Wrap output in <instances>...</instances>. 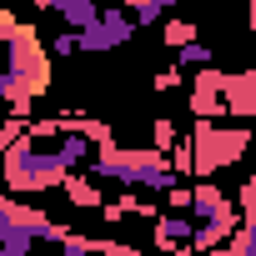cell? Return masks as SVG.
<instances>
[{
	"label": "cell",
	"mask_w": 256,
	"mask_h": 256,
	"mask_svg": "<svg viewBox=\"0 0 256 256\" xmlns=\"http://www.w3.org/2000/svg\"><path fill=\"white\" fill-rule=\"evenodd\" d=\"M46 10L60 16V26H66L70 36H80V30H90V26L100 20V6H96V0H46Z\"/></svg>",
	"instance_id": "52a82bcc"
},
{
	"label": "cell",
	"mask_w": 256,
	"mask_h": 256,
	"mask_svg": "<svg viewBox=\"0 0 256 256\" xmlns=\"http://www.w3.org/2000/svg\"><path fill=\"white\" fill-rule=\"evenodd\" d=\"M50 56H76V36H70V30H60V36L50 40Z\"/></svg>",
	"instance_id": "e0dca14e"
},
{
	"label": "cell",
	"mask_w": 256,
	"mask_h": 256,
	"mask_svg": "<svg viewBox=\"0 0 256 256\" xmlns=\"http://www.w3.org/2000/svg\"><path fill=\"white\" fill-rule=\"evenodd\" d=\"M126 10H131V20H136V26H161V20L171 16L166 0H136V6H126Z\"/></svg>",
	"instance_id": "4fadbf2b"
},
{
	"label": "cell",
	"mask_w": 256,
	"mask_h": 256,
	"mask_svg": "<svg viewBox=\"0 0 256 256\" xmlns=\"http://www.w3.org/2000/svg\"><path fill=\"white\" fill-rule=\"evenodd\" d=\"M60 196H66L70 206H80V211H100V201H106L100 186H96L90 176H80V171H70V176L60 181Z\"/></svg>",
	"instance_id": "ba28073f"
},
{
	"label": "cell",
	"mask_w": 256,
	"mask_h": 256,
	"mask_svg": "<svg viewBox=\"0 0 256 256\" xmlns=\"http://www.w3.org/2000/svg\"><path fill=\"white\" fill-rule=\"evenodd\" d=\"M90 181H96V186H100V181H116V186H126V191H156V196H166V191L181 186V181L171 176L166 156H156L151 146H146V151L100 146V151L90 156Z\"/></svg>",
	"instance_id": "6da1fadb"
},
{
	"label": "cell",
	"mask_w": 256,
	"mask_h": 256,
	"mask_svg": "<svg viewBox=\"0 0 256 256\" xmlns=\"http://www.w3.org/2000/svg\"><path fill=\"white\" fill-rule=\"evenodd\" d=\"M76 50H80V56H106V50H116V46H110V36H106L100 26H90V30L76 36Z\"/></svg>",
	"instance_id": "5bb4252c"
},
{
	"label": "cell",
	"mask_w": 256,
	"mask_h": 256,
	"mask_svg": "<svg viewBox=\"0 0 256 256\" xmlns=\"http://www.w3.org/2000/svg\"><path fill=\"white\" fill-rule=\"evenodd\" d=\"M221 86H226V70H216V66H206V70L191 76V120H211V126H216V120L226 116Z\"/></svg>",
	"instance_id": "277c9868"
},
{
	"label": "cell",
	"mask_w": 256,
	"mask_h": 256,
	"mask_svg": "<svg viewBox=\"0 0 256 256\" xmlns=\"http://www.w3.org/2000/svg\"><path fill=\"white\" fill-rule=\"evenodd\" d=\"M166 206H171V216H186V211H191V186H176V191H166Z\"/></svg>",
	"instance_id": "2e32d148"
},
{
	"label": "cell",
	"mask_w": 256,
	"mask_h": 256,
	"mask_svg": "<svg viewBox=\"0 0 256 256\" xmlns=\"http://www.w3.org/2000/svg\"><path fill=\"white\" fill-rule=\"evenodd\" d=\"M60 141V136H56ZM56 141H36L30 131L0 156V176H6V186L16 196H40V191H60V181L70 176L56 156Z\"/></svg>",
	"instance_id": "7a4b0ae2"
},
{
	"label": "cell",
	"mask_w": 256,
	"mask_h": 256,
	"mask_svg": "<svg viewBox=\"0 0 256 256\" xmlns=\"http://www.w3.org/2000/svg\"><path fill=\"white\" fill-rule=\"evenodd\" d=\"M181 86H186V76H181L176 66H166V70L151 76V90H156V96H171V90H181Z\"/></svg>",
	"instance_id": "9a60e30c"
},
{
	"label": "cell",
	"mask_w": 256,
	"mask_h": 256,
	"mask_svg": "<svg viewBox=\"0 0 256 256\" xmlns=\"http://www.w3.org/2000/svg\"><path fill=\"white\" fill-rule=\"evenodd\" d=\"M206 66H216V50H211L206 40H196V46L176 50V70H181V76H196V70H206Z\"/></svg>",
	"instance_id": "30bf717a"
},
{
	"label": "cell",
	"mask_w": 256,
	"mask_h": 256,
	"mask_svg": "<svg viewBox=\"0 0 256 256\" xmlns=\"http://www.w3.org/2000/svg\"><path fill=\"white\" fill-rule=\"evenodd\" d=\"M251 136H256V131H246V126H211V120H196V126H191V156H196L191 181H211L216 171L246 161Z\"/></svg>",
	"instance_id": "3957f363"
},
{
	"label": "cell",
	"mask_w": 256,
	"mask_h": 256,
	"mask_svg": "<svg viewBox=\"0 0 256 256\" xmlns=\"http://www.w3.org/2000/svg\"><path fill=\"white\" fill-rule=\"evenodd\" d=\"M221 106H226L231 120H251V116H256V70H236V76H226V86H221Z\"/></svg>",
	"instance_id": "5b68a950"
},
{
	"label": "cell",
	"mask_w": 256,
	"mask_h": 256,
	"mask_svg": "<svg viewBox=\"0 0 256 256\" xmlns=\"http://www.w3.org/2000/svg\"><path fill=\"white\" fill-rule=\"evenodd\" d=\"M176 141H181V136H176V120H171V116H156V120H151V151H156V156H171Z\"/></svg>",
	"instance_id": "7c38bea8"
},
{
	"label": "cell",
	"mask_w": 256,
	"mask_h": 256,
	"mask_svg": "<svg viewBox=\"0 0 256 256\" xmlns=\"http://www.w3.org/2000/svg\"><path fill=\"white\" fill-rule=\"evenodd\" d=\"M191 236H196V221L191 216H156L151 221V246L166 251V256H176L181 246H191Z\"/></svg>",
	"instance_id": "8992f818"
},
{
	"label": "cell",
	"mask_w": 256,
	"mask_h": 256,
	"mask_svg": "<svg viewBox=\"0 0 256 256\" xmlns=\"http://www.w3.org/2000/svg\"><path fill=\"white\" fill-rule=\"evenodd\" d=\"M96 26L110 36V46H116V50L136 36V20H131V10H126V6H100V20H96Z\"/></svg>",
	"instance_id": "9c48e42d"
},
{
	"label": "cell",
	"mask_w": 256,
	"mask_h": 256,
	"mask_svg": "<svg viewBox=\"0 0 256 256\" xmlns=\"http://www.w3.org/2000/svg\"><path fill=\"white\" fill-rule=\"evenodd\" d=\"M60 256H90V251L80 246V231H66V241H60Z\"/></svg>",
	"instance_id": "ac0fdd59"
},
{
	"label": "cell",
	"mask_w": 256,
	"mask_h": 256,
	"mask_svg": "<svg viewBox=\"0 0 256 256\" xmlns=\"http://www.w3.org/2000/svg\"><path fill=\"white\" fill-rule=\"evenodd\" d=\"M206 256H231V251H226V246H216V251H206Z\"/></svg>",
	"instance_id": "d6986e66"
},
{
	"label": "cell",
	"mask_w": 256,
	"mask_h": 256,
	"mask_svg": "<svg viewBox=\"0 0 256 256\" xmlns=\"http://www.w3.org/2000/svg\"><path fill=\"white\" fill-rule=\"evenodd\" d=\"M161 40H166L171 50H186V46H196L201 36H196V26H191V20H176V16H166V20H161Z\"/></svg>",
	"instance_id": "8fae6325"
}]
</instances>
